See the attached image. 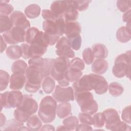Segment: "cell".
Segmentation results:
<instances>
[{
	"mask_svg": "<svg viewBox=\"0 0 131 131\" xmlns=\"http://www.w3.org/2000/svg\"><path fill=\"white\" fill-rule=\"evenodd\" d=\"M29 65L25 74L26 82L25 88L28 92L35 93L40 89L45 76L39 66L35 64Z\"/></svg>",
	"mask_w": 131,
	"mask_h": 131,
	"instance_id": "6da1fadb",
	"label": "cell"
},
{
	"mask_svg": "<svg viewBox=\"0 0 131 131\" xmlns=\"http://www.w3.org/2000/svg\"><path fill=\"white\" fill-rule=\"evenodd\" d=\"M57 105L56 101L50 96H46L41 100L38 115L42 122L48 123L54 120Z\"/></svg>",
	"mask_w": 131,
	"mask_h": 131,
	"instance_id": "7a4b0ae2",
	"label": "cell"
},
{
	"mask_svg": "<svg viewBox=\"0 0 131 131\" xmlns=\"http://www.w3.org/2000/svg\"><path fill=\"white\" fill-rule=\"evenodd\" d=\"M74 97L82 112L91 115L97 112L98 105L92 93L89 91L78 92L74 93Z\"/></svg>",
	"mask_w": 131,
	"mask_h": 131,
	"instance_id": "3957f363",
	"label": "cell"
},
{
	"mask_svg": "<svg viewBox=\"0 0 131 131\" xmlns=\"http://www.w3.org/2000/svg\"><path fill=\"white\" fill-rule=\"evenodd\" d=\"M130 51H128L125 53L118 56L114 62L112 73L117 78H122L126 76H130Z\"/></svg>",
	"mask_w": 131,
	"mask_h": 131,
	"instance_id": "277c9868",
	"label": "cell"
},
{
	"mask_svg": "<svg viewBox=\"0 0 131 131\" xmlns=\"http://www.w3.org/2000/svg\"><path fill=\"white\" fill-rule=\"evenodd\" d=\"M70 66V61L68 58L59 57L54 59L51 70V77L57 81L66 79V74Z\"/></svg>",
	"mask_w": 131,
	"mask_h": 131,
	"instance_id": "5b68a950",
	"label": "cell"
},
{
	"mask_svg": "<svg viewBox=\"0 0 131 131\" xmlns=\"http://www.w3.org/2000/svg\"><path fill=\"white\" fill-rule=\"evenodd\" d=\"M23 98L22 93L19 91L13 90L0 94L1 110L6 108L17 107L21 103Z\"/></svg>",
	"mask_w": 131,
	"mask_h": 131,
	"instance_id": "8992f818",
	"label": "cell"
},
{
	"mask_svg": "<svg viewBox=\"0 0 131 131\" xmlns=\"http://www.w3.org/2000/svg\"><path fill=\"white\" fill-rule=\"evenodd\" d=\"M66 24V22L62 16L55 20H45L42 24V28L45 33L49 35L61 36L64 34Z\"/></svg>",
	"mask_w": 131,
	"mask_h": 131,
	"instance_id": "52a82bcc",
	"label": "cell"
},
{
	"mask_svg": "<svg viewBox=\"0 0 131 131\" xmlns=\"http://www.w3.org/2000/svg\"><path fill=\"white\" fill-rule=\"evenodd\" d=\"M90 86L98 95L105 94L108 90V83L104 77L96 74L88 75Z\"/></svg>",
	"mask_w": 131,
	"mask_h": 131,
	"instance_id": "ba28073f",
	"label": "cell"
},
{
	"mask_svg": "<svg viewBox=\"0 0 131 131\" xmlns=\"http://www.w3.org/2000/svg\"><path fill=\"white\" fill-rule=\"evenodd\" d=\"M26 31L21 28L13 27L11 30L3 33V36L5 41L10 45H16L25 41V36Z\"/></svg>",
	"mask_w": 131,
	"mask_h": 131,
	"instance_id": "9c48e42d",
	"label": "cell"
},
{
	"mask_svg": "<svg viewBox=\"0 0 131 131\" xmlns=\"http://www.w3.org/2000/svg\"><path fill=\"white\" fill-rule=\"evenodd\" d=\"M52 96L58 102H66L75 100L74 90L71 86L61 87L59 85H56Z\"/></svg>",
	"mask_w": 131,
	"mask_h": 131,
	"instance_id": "30bf717a",
	"label": "cell"
},
{
	"mask_svg": "<svg viewBox=\"0 0 131 131\" xmlns=\"http://www.w3.org/2000/svg\"><path fill=\"white\" fill-rule=\"evenodd\" d=\"M56 54L59 57L68 58L75 57V53L71 48L69 40L65 36H62L56 42Z\"/></svg>",
	"mask_w": 131,
	"mask_h": 131,
	"instance_id": "8fae6325",
	"label": "cell"
},
{
	"mask_svg": "<svg viewBox=\"0 0 131 131\" xmlns=\"http://www.w3.org/2000/svg\"><path fill=\"white\" fill-rule=\"evenodd\" d=\"M19 111L26 115L31 116L38 110V104L36 101L30 95H23V98L20 104L16 107Z\"/></svg>",
	"mask_w": 131,
	"mask_h": 131,
	"instance_id": "7c38bea8",
	"label": "cell"
},
{
	"mask_svg": "<svg viewBox=\"0 0 131 131\" xmlns=\"http://www.w3.org/2000/svg\"><path fill=\"white\" fill-rule=\"evenodd\" d=\"M102 113L104 116L106 128L114 130L121 121L117 111L113 108H108L104 110Z\"/></svg>",
	"mask_w": 131,
	"mask_h": 131,
	"instance_id": "4fadbf2b",
	"label": "cell"
},
{
	"mask_svg": "<svg viewBox=\"0 0 131 131\" xmlns=\"http://www.w3.org/2000/svg\"><path fill=\"white\" fill-rule=\"evenodd\" d=\"M13 27H18L27 31L30 28V23L26 15L21 11H13L10 16Z\"/></svg>",
	"mask_w": 131,
	"mask_h": 131,
	"instance_id": "5bb4252c",
	"label": "cell"
},
{
	"mask_svg": "<svg viewBox=\"0 0 131 131\" xmlns=\"http://www.w3.org/2000/svg\"><path fill=\"white\" fill-rule=\"evenodd\" d=\"M26 82L25 75L18 73H13L10 80V88L12 90L18 91L23 88Z\"/></svg>",
	"mask_w": 131,
	"mask_h": 131,
	"instance_id": "9a60e30c",
	"label": "cell"
},
{
	"mask_svg": "<svg viewBox=\"0 0 131 131\" xmlns=\"http://www.w3.org/2000/svg\"><path fill=\"white\" fill-rule=\"evenodd\" d=\"M70 5V1H54L51 5L50 10L58 18L63 16Z\"/></svg>",
	"mask_w": 131,
	"mask_h": 131,
	"instance_id": "2e32d148",
	"label": "cell"
},
{
	"mask_svg": "<svg viewBox=\"0 0 131 131\" xmlns=\"http://www.w3.org/2000/svg\"><path fill=\"white\" fill-rule=\"evenodd\" d=\"M74 93L92 91L89 83L88 75H85L74 82L72 85Z\"/></svg>",
	"mask_w": 131,
	"mask_h": 131,
	"instance_id": "e0dca14e",
	"label": "cell"
},
{
	"mask_svg": "<svg viewBox=\"0 0 131 131\" xmlns=\"http://www.w3.org/2000/svg\"><path fill=\"white\" fill-rule=\"evenodd\" d=\"M81 26L76 21L67 23L64 28V34L67 38L80 34L81 32Z\"/></svg>",
	"mask_w": 131,
	"mask_h": 131,
	"instance_id": "ac0fdd59",
	"label": "cell"
},
{
	"mask_svg": "<svg viewBox=\"0 0 131 131\" xmlns=\"http://www.w3.org/2000/svg\"><path fill=\"white\" fill-rule=\"evenodd\" d=\"M108 64L104 59H96L93 61L92 66V71L96 74H103L106 72Z\"/></svg>",
	"mask_w": 131,
	"mask_h": 131,
	"instance_id": "d6986e66",
	"label": "cell"
},
{
	"mask_svg": "<svg viewBox=\"0 0 131 131\" xmlns=\"http://www.w3.org/2000/svg\"><path fill=\"white\" fill-rule=\"evenodd\" d=\"M94 57L97 59H104L108 55V50L105 45L102 43H96L92 47Z\"/></svg>",
	"mask_w": 131,
	"mask_h": 131,
	"instance_id": "ffe728a7",
	"label": "cell"
},
{
	"mask_svg": "<svg viewBox=\"0 0 131 131\" xmlns=\"http://www.w3.org/2000/svg\"><path fill=\"white\" fill-rule=\"evenodd\" d=\"M71 114V105L68 102H61L57 105L56 114L59 118H64Z\"/></svg>",
	"mask_w": 131,
	"mask_h": 131,
	"instance_id": "44dd1931",
	"label": "cell"
},
{
	"mask_svg": "<svg viewBox=\"0 0 131 131\" xmlns=\"http://www.w3.org/2000/svg\"><path fill=\"white\" fill-rule=\"evenodd\" d=\"M117 40L122 43H125L129 41L131 38L130 29L125 26L120 27L116 32Z\"/></svg>",
	"mask_w": 131,
	"mask_h": 131,
	"instance_id": "7402d4cb",
	"label": "cell"
},
{
	"mask_svg": "<svg viewBox=\"0 0 131 131\" xmlns=\"http://www.w3.org/2000/svg\"><path fill=\"white\" fill-rule=\"evenodd\" d=\"M7 56L11 59H17L22 56V51L20 46L11 45L9 46L6 50Z\"/></svg>",
	"mask_w": 131,
	"mask_h": 131,
	"instance_id": "603a6c76",
	"label": "cell"
},
{
	"mask_svg": "<svg viewBox=\"0 0 131 131\" xmlns=\"http://www.w3.org/2000/svg\"><path fill=\"white\" fill-rule=\"evenodd\" d=\"M63 18L67 23L76 21L78 17V12L71 4L67 9L63 15Z\"/></svg>",
	"mask_w": 131,
	"mask_h": 131,
	"instance_id": "cb8c5ba5",
	"label": "cell"
},
{
	"mask_svg": "<svg viewBox=\"0 0 131 131\" xmlns=\"http://www.w3.org/2000/svg\"><path fill=\"white\" fill-rule=\"evenodd\" d=\"M25 14L29 18H35L40 14V7L37 4H33L28 6L24 10Z\"/></svg>",
	"mask_w": 131,
	"mask_h": 131,
	"instance_id": "d4e9b609",
	"label": "cell"
},
{
	"mask_svg": "<svg viewBox=\"0 0 131 131\" xmlns=\"http://www.w3.org/2000/svg\"><path fill=\"white\" fill-rule=\"evenodd\" d=\"M41 86L42 90L45 93L50 94L54 90L55 86V80L51 76H47L43 79Z\"/></svg>",
	"mask_w": 131,
	"mask_h": 131,
	"instance_id": "484cf974",
	"label": "cell"
},
{
	"mask_svg": "<svg viewBox=\"0 0 131 131\" xmlns=\"http://www.w3.org/2000/svg\"><path fill=\"white\" fill-rule=\"evenodd\" d=\"M27 68V64L24 60H17L12 63L11 71L13 73H18L25 75Z\"/></svg>",
	"mask_w": 131,
	"mask_h": 131,
	"instance_id": "4316f807",
	"label": "cell"
},
{
	"mask_svg": "<svg viewBox=\"0 0 131 131\" xmlns=\"http://www.w3.org/2000/svg\"><path fill=\"white\" fill-rule=\"evenodd\" d=\"M42 121L36 115L31 116L27 121L28 127L32 130H39L42 127Z\"/></svg>",
	"mask_w": 131,
	"mask_h": 131,
	"instance_id": "83f0119b",
	"label": "cell"
},
{
	"mask_svg": "<svg viewBox=\"0 0 131 131\" xmlns=\"http://www.w3.org/2000/svg\"><path fill=\"white\" fill-rule=\"evenodd\" d=\"M13 27L10 17L7 15H0V32L5 33Z\"/></svg>",
	"mask_w": 131,
	"mask_h": 131,
	"instance_id": "f1b7e54d",
	"label": "cell"
},
{
	"mask_svg": "<svg viewBox=\"0 0 131 131\" xmlns=\"http://www.w3.org/2000/svg\"><path fill=\"white\" fill-rule=\"evenodd\" d=\"M82 75L81 71L69 68L66 74V78L70 82H74L78 80Z\"/></svg>",
	"mask_w": 131,
	"mask_h": 131,
	"instance_id": "f546056e",
	"label": "cell"
},
{
	"mask_svg": "<svg viewBox=\"0 0 131 131\" xmlns=\"http://www.w3.org/2000/svg\"><path fill=\"white\" fill-rule=\"evenodd\" d=\"M108 88L110 93L114 97H118L124 92L123 86L117 82H111L108 86Z\"/></svg>",
	"mask_w": 131,
	"mask_h": 131,
	"instance_id": "4dcf8cb0",
	"label": "cell"
},
{
	"mask_svg": "<svg viewBox=\"0 0 131 131\" xmlns=\"http://www.w3.org/2000/svg\"><path fill=\"white\" fill-rule=\"evenodd\" d=\"M63 125L67 127L69 130H75L79 124L78 119L74 116H69L64 119L62 121Z\"/></svg>",
	"mask_w": 131,
	"mask_h": 131,
	"instance_id": "1f68e13d",
	"label": "cell"
},
{
	"mask_svg": "<svg viewBox=\"0 0 131 131\" xmlns=\"http://www.w3.org/2000/svg\"><path fill=\"white\" fill-rule=\"evenodd\" d=\"M39 31V30L37 28H30L26 32L25 36V41L28 44H31L37 36Z\"/></svg>",
	"mask_w": 131,
	"mask_h": 131,
	"instance_id": "d6a6232c",
	"label": "cell"
},
{
	"mask_svg": "<svg viewBox=\"0 0 131 131\" xmlns=\"http://www.w3.org/2000/svg\"><path fill=\"white\" fill-rule=\"evenodd\" d=\"M9 1H1L0 4V15H4L8 16L9 14H11L13 11V7L8 4Z\"/></svg>",
	"mask_w": 131,
	"mask_h": 131,
	"instance_id": "836d02e7",
	"label": "cell"
},
{
	"mask_svg": "<svg viewBox=\"0 0 131 131\" xmlns=\"http://www.w3.org/2000/svg\"><path fill=\"white\" fill-rule=\"evenodd\" d=\"M10 80L9 74L5 71L1 70L0 71V91H3L5 90Z\"/></svg>",
	"mask_w": 131,
	"mask_h": 131,
	"instance_id": "e575fe53",
	"label": "cell"
},
{
	"mask_svg": "<svg viewBox=\"0 0 131 131\" xmlns=\"http://www.w3.org/2000/svg\"><path fill=\"white\" fill-rule=\"evenodd\" d=\"M91 1H70L72 6L77 11H83L86 10L89 6Z\"/></svg>",
	"mask_w": 131,
	"mask_h": 131,
	"instance_id": "d590c367",
	"label": "cell"
},
{
	"mask_svg": "<svg viewBox=\"0 0 131 131\" xmlns=\"http://www.w3.org/2000/svg\"><path fill=\"white\" fill-rule=\"evenodd\" d=\"M105 124L104 116L102 113H96L92 117V125L96 127H102Z\"/></svg>",
	"mask_w": 131,
	"mask_h": 131,
	"instance_id": "8d00e7d4",
	"label": "cell"
},
{
	"mask_svg": "<svg viewBox=\"0 0 131 131\" xmlns=\"http://www.w3.org/2000/svg\"><path fill=\"white\" fill-rule=\"evenodd\" d=\"M69 41L71 48L74 50H79L81 45V37L80 34L67 38Z\"/></svg>",
	"mask_w": 131,
	"mask_h": 131,
	"instance_id": "74e56055",
	"label": "cell"
},
{
	"mask_svg": "<svg viewBox=\"0 0 131 131\" xmlns=\"http://www.w3.org/2000/svg\"><path fill=\"white\" fill-rule=\"evenodd\" d=\"M82 58L84 62L86 64H91L94 60V55L92 49L90 48H85L82 52Z\"/></svg>",
	"mask_w": 131,
	"mask_h": 131,
	"instance_id": "f35d334b",
	"label": "cell"
},
{
	"mask_svg": "<svg viewBox=\"0 0 131 131\" xmlns=\"http://www.w3.org/2000/svg\"><path fill=\"white\" fill-rule=\"evenodd\" d=\"M60 39V36L58 35H49L45 32L43 33V39L45 42L49 46H52L55 44Z\"/></svg>",
	"mask_w": 131,
	"mask_h": 131,
	"instance_id": "ab89813d",
	"label": "cell"
},
{
	"mask_svg": "<svg viewBox=\"0 0 131 131\" xmlns=\"http://www.w3.org/2000/svg\"><path fill=\"white\" fill-rule=\"evenodd\" d=\"M84 67L85 65L83 61L78 57L74 58L70 61V68L82 71L84 70Z\"/></svg>",
	"mask_w": 131,
	"mask_h": 131,
	"instance_id": "60d3db41",
	"label": "cell"
},
{
	"mask_svg": "<svg viewBox=\"0 0 131 131\" xmlns=\"http://www.w3.org/2000/svg\"><path fill=\"white\" fill-rule=\"evenodd\" d=\"M117 6L121 12L125 13L130 10L131 1H118Z\"/></svg>",
	"mask_w": 131,
	"mask_h": 131,
	"instance_id": "b9f144b4",
	"label": "cell"
},
{
	"mask_svg": "<svg viewBox=\"0 0 131 131\" xmlns=\"http://www.w3.org/2000/svg\"><path fill=\"white\" fill-rule=\"evenodd\" d=\"M22 126H23V123H20L15 119H11L8 121L6 128L4 130H18L19 129L18 128L21 127Z\"/></svg>",
	"mask_w": 131,
	"mask_h": 131,
	"instance_id": "7bdbcfd3",
	"label": "cell"
},
{
	"mask_svg": "<svg viewBox=\"0 0 131 131\" xmlns=\"http://www.w3.org/2000/svg\"><path fill=\"white\" fill-rule=\"evenodd\" d=\"M78 119L81 123H84L90 125H92V117L90 114L83 112L80 113L78 115Z\"/></svg>",
	"mask_w": 131,
	"mask_h": 131,
	"instance_id": "ee69618b",
	"label": "cell"
},
{
	"mask_svg": "<svg viewBox=\"0 0 131 131\" xmlns=\"http://www.w3.org/2000/svg\"><path fill=\"white\" fill-rule=\"evenodd\" d=\"M121 118L122 120L126 123L130 124V106L125 107L122 111Z\"/></svg>",
	"mask_w": 131,
	"mask_h": 131,
	"instance_id": "f6af8a7d",
	"label": "cell"
},
{
	"mask_svg": "<svg viewBox=\"0 0 131 131\" xmlns=\"http://www.w3.org/2000/svg\"><path fill=\"white\" fill-rule=\"evenodd\" d=\"M41 15L43 18L46 20H55L57 17L51 12L48 9H43L41 12Z\"/></svg>",
	"mask_w": 131,
	"mask_h": 131,
	"instance_id": "bcb514c9",
	"label": "cell"
},
{
	"mask_svg": "<svg viewBox=\"0 0 131 131\" xmlns=\"http://www.w3.org/2000/svg\"><path fill=\"white\" fill-rule=\"evenodd\" d=\"M22 51V57L25 59L30 58L29 51V44L27 43H22L20 46Z\"/></svg>",
	"mask_w": 131,
	"mask_h": 131,
	"instance_id": "7dc6e473",
	"label": "cell"
},
{
	"mask_svg": "<svg viewBox=\"0 0 131 131\" xmlns=\"http://www.w3.org/2000/svg\"><path fill=\"white\" fill-rule=\"evenodd\" d=\"M130 126L126 123V122L120 121L119 124L115 128L114 130H130Z\"/></svg>",
	"mask_w": 131,
	"mask_h": 131,
	"instance_id": "c3c4849f",
	"label": "cell"
},
{
	"mask_svg": "<svg viewBox=\"0 0 131 131\" xmlns=\"http://www.w3.org/2000/svg\"><path fill=\"white\" fill-rule=\"evenodd\" d=\"M76 130H92V127L88 124L81 123L80 124H78L76 128L75 129Z\"/></svg>",
	"mask_w": 131,
	"mask_h": 131,
	"instance_id": "681fc988",
	"label": "cell"
},
{
	"mask_svg": "<svg viewBox=\"0 0 131 131\" xmlns=\"http://www.w3.org/2000/svg\"><path fill=\"white\" fill-rule=\"evenodd\" d=\"M123 21L126 23V24H130V10L125 12L122 16Z\"/></svg>",
	"mask_w": 131,
	"mask_h": 131,
	"instance_id": "f907efd6",
	"label": "cell"
},
{
	"mask_svg": "<svg viewBox=\"0 0 131 131\" xmlns=\"http://www.w3.org/2000/svg\"><path fill=\"white\" fill-rule=\"evenodd\" d=\"M1 53H2L7 47V44H6V41H5V40H4L2 35H1Z\"/></svg>",
	"mask_w": 131,
	"mask_h": 131,
	"instance_id": "816d5d0a",
	"label": "cell"
},
{
	"mask_svg": "<svg viewBox=\"0 0 131 131\" xmlns=\"http://www.w3.org/2000/svg\"><path fill=\"white\" fill-rule=\"evenodd\" d=\"M41 130H54V127L50 124H45L40 128Z\"/></svg>",
	"mask_w": 131,
	"mask_h": 131,
	"instance_id": "f5cc1de1",
	"label": "cell"
},
{
	"mask_svg": "<svg viewBox=\"0 0 131 131\" xmlns=\"http://www.w3.org/2000/svg\"><path fill=\"white\" fill-rule=\"evenodd\" d=\"M59 85L61 87H67L69 85V82L67 79H62L58 81Z\"/></svg>",
	"mask_w": 131,
	"mask_h": 131,
	"instance_id": "db71d44e",
	"label": "cell"
},
{
	"mask_svg": "<svg viewBox=\"0 0 131 131\" xmlns=\"http://www.w3.org/2000/svg\"><path fill=\"white\" fill-rule=\"evenodd\" d=\"M6 117L5 115H3V114L1 113V123H0V126L2 127L3 125H4L6 122Z\"/></svg>",
	"mask_w": 131,
	"mask_h": 131,
	"instance_id": "11a10c76",
	"label": "cell"
},
{
	"mask_svg": "<svg viewBox=\"0 0 131 131\" xmlns=\"http://www.w3.org/2000/svg\"><path fill=\"white\" fill-rule=\"evenodd\" d=\"M57 130H69V129L66 127L64 125H60V126H59L57 127Z\"/></svg>",
	"mask_w": 131,
	"mask_h": 131,
	"instance_id": "9f6ffc18",
	"label": "cell"
}]
</instances>
